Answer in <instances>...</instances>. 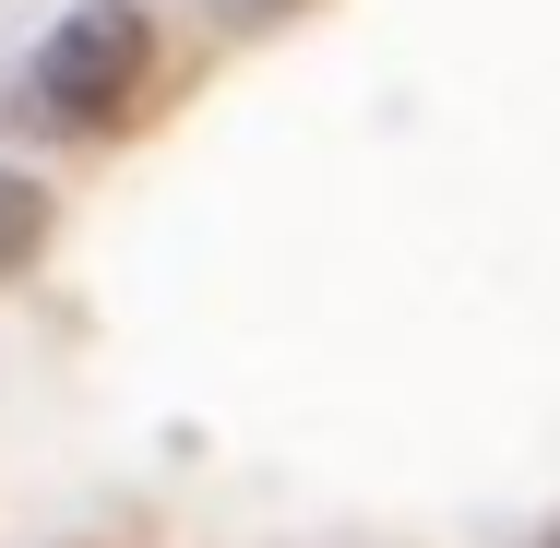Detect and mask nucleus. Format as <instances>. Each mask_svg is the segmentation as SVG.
Returning a JSON list of instances; mask_svg holds the SVG:
<instances>
[{"mask_svg": "<svg viewBox=\"0 0 560 548\" xmlns=\"http://www.w3.org/2000/svg\"><path fill=\"white\" fill-rule=\"evenodd\" d=\"M143 72H155V24L131 0H84L36 48V108L60 119V131H119V108L143 96Z\"/></svg>", "mask_w": 560, "mask_h": 548, "instance_id": "obj_1", "label": "nucleus"}, {"mask_svg": "<svg viewBox=\"0 0 560 548\" xmlns=\"http://www.w3.org/2000/svg\"><path fill=\"white\" fill-rule=\"evenodd\" d=\"M36 250H48V191H36L24 167H0V287H12Z\"/></svg>", "mask_w": 560, "mask_h": 548, "instance_id": "obj_2", "label": "nucleus"}, {"mask_svg": "<svg viewBox=\"0 0 560 548\" xmlns=\"http://www.w3.org/2000/svg\"><path fill=\"white\" fill-rule=\"evenodd\" d=\"M226 24H287V12H299V0H215Z\"/></svg>", "mask_w": 560, "mask_h": 548, "instance_id": "obj_3", "label": "nucleus"}]
</instances>
